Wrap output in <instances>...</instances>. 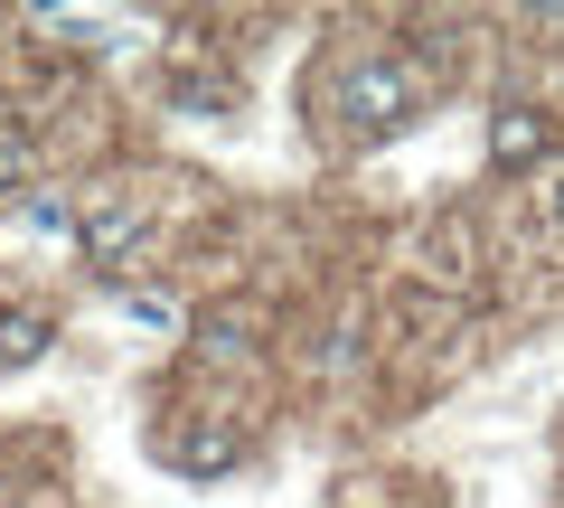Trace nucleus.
I'll return each mask as SVG.
<instances>
[{
    "instance_id": "nucleus-6",
    "label": "nucleus",
    "mask_w": 564,
    "mask_h": 508,
    "mask_svg": "<svg viewBox=\"0 0 564 508\" xmlns=\"http://www.w3.org/2000/svg\"><path fill=\"white\" fill-rule=\"evenodd\" d=\"M29 188V132H0V198Z\"/></svg>"
},
{
    "instance_id": "nucleus-4",
    "label": "nucleus",
    "mask_w": 564,
    "mask_h": 508,
    "mask_svg": "<svg viewBox=\"0 0 564 508\" xmlns=\"http://www.w3.org/2000/svg\"><path fill=\"white\" fill-rule=\"evenodd\" d=\"M47 339H57V321H47V311H0V367L47 358Z\"/></svg>"
},
{
    "instance_id": "nucleus-1",
    "label": "nucleus",
    "mask_w": 564,
    "mask_h": 508,
    "mask_svg": "<svg viewBox=\"0 0 564 508\" xmlns=\"http://www.w3.org/2000/svg\"><path fill=\"white\" fill-rule=\"evenodd\" d=\"M329 104H339L358 132H395V122L423 114V76H414L404 57H358L339 85H329Z\"/></svg>"
},
{
    "instance_id": "nucleus-2",
    "label": "nucleus",
    "mask_w": 564,
    "mask_h": 508,
    "mask_svg": "<svg viewBox=\"0 0 564 508\" xmlns=\"http://www.w3.org/2000/svg\"><path fill=\"white\" fill-rule=\"evenodd\" d=\"M545 142H555V122H545L536 104H499V122H489V161H499V170L545 161Z\"/></svg>"
},
{
    "instance_id": "nucleus-7",
    "label": "nucleus",
    "mask_w": 564,
    "mask_h": 508,
    "mask_svg": "<svg viewBox=\"0 0 564 508\" xmlns=\"http://www.w3.org/2000/svg\"><path fill=\"white\" fill-rule=\"evenodd\" d=\"M545 217H555V226H564V188H555V198H545Z\"/></svg>"
},
{
    "instance_id": "nucleus-5",
    "label": "nucleus",
    "mask_w": 564,
    "mask_h": 508,
    "mask_svg": "<svg viewBox=\"0 0 564 508\" xmlns=\"http://www.w3.org/2000/svg\"><path fill=\"white\" fill-rule=\"evenodd\" d=\"M236 433H226V424H198V433H180V471H198V480H207V471H226V462H236Z\"/></svg>"
},
{
    "instance_id": "nucleus-3",
    "label": "nucleus",
    "mask_w": 564,
    "mask_h": 508,
    "mask_svg": "<svg viewBox=\"0 0 564 508\" xmlns=\"http://www.w3.org/2000/svg\"><path fill=\"white\" fill-rule=\"evenodd\" d=\"M76 236H85V255H95V264H122V255L141 245V207H132V198H104Z\"/></svg>"
}]
</instances>
